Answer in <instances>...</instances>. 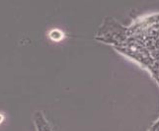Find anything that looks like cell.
<instances>
[{
  "mask_svg": "<svg viewBox=\"0 0 159 131\" xmlns=\"http://www.w3.org/2000/svg\"><path fill=\"white\" fill-rule=\"evenodd\" d=\"M149 131H159V119L155 123H153V125L149 129Z\"/></svg>",
  "mask_w": 159,
  "mask_h": 131,
  "instance_id": "cell-1",
  "label": "cell"
},
{
  "mask_svg": "<svg viewBox=\"0 0 159 131\" xmlns=\"http://www.w3.org/2000/svg\"><path fill=\"white\" fill-rule=\"evenodd\" d=\"M153 46H154L156 50H159V37L154 39V41H153Z\"/></svg>",
  "mask_w": 159,
  "mask_h": 131,
  "instance_id": "cell-2",
  "label": "cell"
}]
</instances>
